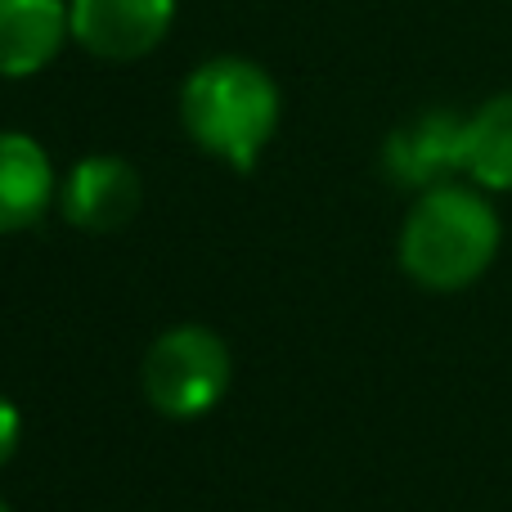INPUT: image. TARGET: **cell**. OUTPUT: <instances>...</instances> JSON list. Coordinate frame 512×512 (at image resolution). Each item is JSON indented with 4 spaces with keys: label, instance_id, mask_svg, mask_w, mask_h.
Here are the masks:
<instances>
[{
    "label": "cell",
    "instance_id": "9c48e42d",
    "mask_svg": "<svg viewBox=\"0 0 512 512\" xmlns=\"http://www.w3.org/2000/svg\"><path fill=\"white\" fill-rule=\"evenodd\" d=\"M463 176L486 194H512V90H499L477 113H468Z\"/></svg>",
    "mask_w": 512,
    "mask_h": 512
},
{
    "label": "cell",
    "instance_id": "ba28073f",
    "mask_svg": "<svg viewBox=\"0 0 512 512\" xmlns=\"http://www.w3.org/2000/svg\"><path fill=\"white\" fill-rule=\"evenodd\" d=\"M59 203L54 162L32 135L0 131V234L32 230Z\"/></svg>",
    "mask_w": 512,
    "mask_h": 512
},
{
    "label": "cell",
    "instance_id": "30bf717a",
    "mask_svg": "<svg viewBox=\"0 0 512 512\" xmlns=\"http://www.w3.org/2000/svg\"><path fill=\"white\" fill-rule=\"evenodd\" d=\"M18 436H23V418H18L14 400L0 396V468H5L9 454L18 450Z\"/></svg>",
    "mask_w": 512,
    "mask_h": 512
},
{
    "label": "cell",
    "instance_id": "52a82bcc",
    "mask_svg": "<svg viewBox=\"0 0 512 512\" xmlns=\"http://www.w3.org/2000/svg\"><path fill=\"white\" fill-rule=\"evenodd\" d=\"M72 41L68 0H0V81H23Z\"/></svg>",
    "mask_w": 512,
    "mask_h": 512
},
{
    "label": "cell",
    "instance_id": "5b68a950",
    "mask_svg": "<svg viewBox=\"0 0 512 512\" xmlns=\"http://www.w3.org/2000/svg\"><path fill=\"white\" fill-rule=\"evenodd\" d=\"M463 126L468 117L454 108H427V113L400 122L382 144V171L391 185L427 194L463 176Z\"/></svg>",
    "mask_w": 512,
    "mask_h": 512
},
{
    "label": "cell",
    "instance_id": "6da1fadb",
    "mask_svg": "<svg viewBox=\"0 0 512 512\" xmlns=\"http://www.w3.org/2000/svg\"><path fill=\"white\" fill-rule=\"evenodd\" d=\"M279 81L243 54L198 63L180 86V126L203 153L234 171H252L279 131Z\"/></svg>",
    "mask_w": 512,
    "mask_h": 512
},
{
    "label": "cell",
    "instance_id": "3957f363",
    "mask_svg": "<svg viewBox=\"0 0 512 512\" xmlns=\"http://www.w3.org/2000/svg\"><path fill=\"white\" fill-rule=\"evenodd\" d=\"M230 346L203 324L167 328L144 355V396L162 418H203L230 391Z\"/></svg>",
    "mask_w": 512,
    "mask_h": 512
},
{
    "label": "cell",
    "instance_id": "8992f818",
    "mask_svg": "<svg viewBox=\"0 0 512 512\" xmlns=\"http://www.w3.org/2000/svg\"><path fill=\"white\" fill-rule=\"evenodd\" d=\"M144 203V180L117 153H90L63 176L59 185V212L72 230L86 234H113L135 221Z\"/></svg>",
    "mask_w": 512,
    "mask_h": 512
},
{
    "label": "cell",
    "instance_id": "7a4b0ae2",
    "mask_svg": "<svg viewBox=\"0 0 512 512\" xmlns=\"http://www.w3.org/2000/svg\"><path fill=\"white\" fill-rule=\"evenodd\" d=\"M504 225L477 185H436L414 198L400 225V270L432 292H459L495 265Z\"/></svg>",
    "mask_w": 512,
    "mask_h": 512
},
{
    "label": "cell",
    "instance_id": "277c9868",
    "mask_svg": "<svg viewBox=\"0 0 512 512\" xmlns=\"http://www.w3.org/2000/svg\"><path fill=\"white\" fill-rule=\"evenodd\" d=\"M176 0H68L72 41L104 63H135L167 41Z\"/></svg>",
    "mask_w": 512,
    "mask_h": 512
},
{
    "label": "cell",
    "instance_id": "8fae6325",
    "mask_svg": "<svg viewBox=\"0 0 512 512\" xmlns=\"http://www.w3.org/2000/svg\"><path fill=\"white\" fill-rule=\"evenodd\" d=\"M0 512H9V504H5V499H0Z\"/></svg>",
    "mask_w": 512,
    "mask_h": 512
}]
</instances>
